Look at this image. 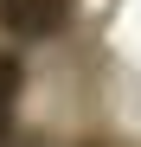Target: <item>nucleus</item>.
<instances>
[{
  "mask_svg": "<svg viewBox=\"0 0 141 147\" xmlns=\"http://www.w3.org/2000/svg\"><path fill=\"white\" fill-rule=\"evenodd\" d=\"M64 7L70 0H0V26L13 38H52L64 26Z\"/></svg>",
  "mask_w": 141,
  "mask_h": 147,
  "instance_id": "nucleus-1",
  "label": "nucleus"
},
{
  "mask_svg": "<svg viewBox=\"0 0 141 147\" xmlns=\"http://www.w3.org/2000/svg\"><path fill=\"white\" fill-rule=\"evenodd\" d=\"M13 109H19V58H0V141L13 128Z\"/></svg>",
  "mask_w": 141,
  "mask_h": 147,
  "instance_id": "nucleus-2",
  "label": "nucleus"
}]
</instances>
